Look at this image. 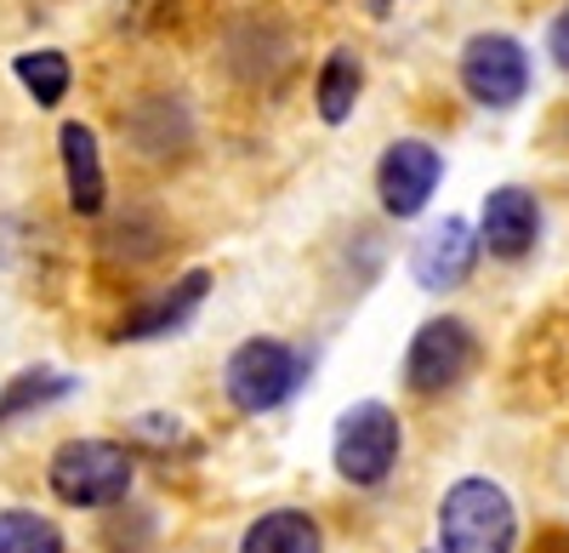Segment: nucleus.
<instances>
[{
	"mask_svg": "<svg viewBox=\"0 0 569 553\" xmlns=\"http://www.w3.org/2000/svg\"><path fill=\"white\" fill-rule=\"evenodd\" d=\"M308 377V359L291 348V343H279V337H251L228 354L222 365V388L228 399L251 411V417H262V411H279L284 399H291Z\"/></svg>",
	"mask_w": 569,
	"mask_h": 553,
	"instance_id": "obj_3",
	"label": "nucleus"
},
{
	"mask_svg": "<svg viewBox=\"0 0 569 553\" xmlns=\"http://www.w3.org/2000/svg\"><path fill=\"white\" fill-rule=\"evenodd\" d=\"M530 553H569V531H563V525H547V531H536Z\"/></svg>",
	"mask_w": 569,
	"mask_h": 553,
	"instance_id": "obj_18",
	"label": "nucleus"
},
{
	"mask_svg": "<svg viewBox=\"0 0 569 553\" xmlns=\"http://www.w3.org/2000/svg\"><path fill=\"white\" fill-rule=\"evenodd\" d=\"M359 91H365V63H359L353 46H337V52L325 58L319 80H313L319 120H325V126H342V120L359 109Z\"/></svg>",
	"mask_w": 569,
	"mask_h": 553,
	"instance_id": "obj_12",
	"label": "nucleus"
},
{
	"mask_svg": "<svg viewBox=\"0 0 569 553\" xmlns=\"http://www.w3.org/2000/svg\"><path fill=\"white\" fill-rule=\"evenodd\" d=\"M240 553H325V542H319V525L302 508H273L246 531Z\"/></svg>",
	"mask_w": 569,
	"mask_h": 553,
	"instance_id": "obj_13",
	"label": "nucleus"
},
{
	"mask_svg": "<svg viewBox=\"0 0 569 553\" xmlns=\"http://www.w3.org/2000/svg\"><path fill=\"white\" fill-rule=\"evenodd\" d=\"M46 480L69 508H114L131 491V451L114 440H69L52 451Z\"/></svg>",
	"mask_w": 569,
	"mask_h": 553,
	"instance_id": "obj_2",
	"label": "nucleus"
},
{
	"mask_svg": "<svg viewBox=\"0 0 569 553\" xmlns=\"http://www.w3.org/2000/svg\"><path fill=\"white\" fill-rule=\"evenodd\" d=\"M479 246H490V257H530L536 251V235H541V211H536V195H525L518 182H501V189L485 195V211H479Z\"/></svg>",
	"mask_w": 569,
	"mask_h": 553,
	"instance_id": "obj_9",
	"label": "nucleus"
},
{
	"mask_svg": "<svg viewBox=\"0 0 569 553\" xmlns=\"http://www.w3.org/2000/svg\"><path fill=\"white\" fill-rule=\"evenodd\" d=\"M12 69H18V80L29 86V98L40 103V109H52V103H63V91H69V80H74V69H69V58L63 52H18L12 58Z\"/></svg>",
	"mask_w": 569,
	"mask_h": 553,
	"instance_id": "obj_14",
	"label": "nucleus"
},
{
	"mask_svg": "<svg viewBox=\"0 0 569 553\" xmlns=\"http://www.w3.org/2000/svg\"><path fill=\"white\" fill-rule=\"evenodd\" d=\"M399 417L382 405V399H359L342 411L337 423V445H330V456H337V474L348 485H382L399 463Z\"/></svg>",
	"mask_w": 569,
	"mask_h": 553,
	"instance_id": "obj_4",
	"label": "nucleus"
},
{
	"mask_svg": "<svg viewBox=\"0 0 569 553\" xmlns=\"http://www.w3.org/2000/svg\"><path fill=\"white\" fill-rule=\"evenodd\" d=\"M547 52H552V63L558 69H569V7L552 18V34H547Z\"/></svg>",
	"mask_w": 569,
	"mask_h": 553,
	"instance_id": "obj_17",
	"label": "nucleus"
},
{
	"mask_svg": "<svg viewBox=\"0 0 569 553\" xmlns=\"http://www.w3.org/2000/svg\"><path fill=\"white\" fill-rule=\"evenodd\" d=\"M461 86L472 103L512 109L530 91V58L512 34H472L461 46Z\"/></svg>",
	"mask_w": 569,
	"mask_h": 553,
	"instance_id": "obj_6",
	"label": "nucleus"
},
{
	"mask_svg": "<svg viewBox=\"0 0 569 553\" xmlns=\"http://www.w3.org/2000/svg\"><path fill=\"white\" fill-rule=\"evenodd\" d=\"M58 155H63V189H69V206L80 217H98L103 200H109V177H103V155H98V131L86 120H63L58 131Z\"/></svg>",
	"mask_w": 569,
	"mask_h": 553,
	"instance_id": "obj_11",
	"label": "nucleus"
},
{
	"mask_svg": "<svg viewBox=\"0 0 569 553\" xmlns=\"http://www.w3.org/2000/svg\"><path fill=\"white\" fill-rule=\"evenodd\" d=\"M472 365H479V337L467 332V319H456V314L427 319L405 348V388L410 394H450Z\"/></svg>",
	"mask_w": 569,
	"mask_h": 553,
	"instance_id": "obj_5",
	"label": "nucleus"
},
{
	"mask_svg": "<svg viewBox=\"0 0 569 553\" xmlns=\"http://www.w3.org/2000/svg\"><path fill=\"white\" fill-rule=\"evenodd\" d=\"M472 263H479V235H472L467 217L433 223L416 240V251H410V274H416L421 292H456L472 274Z\"/></svg>",
	"mask_w": 569,
	"mask_h": 553,
	"instance_id": "obj_8",
	"label": "nucleus"
},
{
	"mask_svg": "<svg viewBox=\"0 0 569 553\" xmlns=\"http://www.w3.org/2000/svg\"><path fill=\"white\" fill-rule=\"evenodd\" d=\"M206 292H211V274H206V268H188L177 286H166V292H160V297H149V303H137V308L120 319V326H114V337H120V343L171 337V332H182L188 319L200 314Z\"/></svg>",
	"mask_w": 569,
	"mask_h": 553,
	"instance_id": "obj_10",
	"label": "nucleus"
},
{
	"mask_svg": "<svg viewBox=\"0 0 569 553\" xmlns=\"http://www.w3.org/2000/svg\"><path fill=\"white\" fill-rule=\"evenodd\" d=\"M0 553H63V531L34 508H7L0 514Z\"/></svg>",
	"mask_w": 569,
	"mask_h": 553,
	"instance_id": "obj_15",
	"label": "nucleus"
},
{
	"mask_svg": "<svg viewBox=\"0 0 569 553\" xmlns=\"http://www.w3.org/2000/svg\"><path fill=\"white\" fill-rule=\"evenodd\" d=\"M518 514L496 480H456L439 502L445 553H512Z\"/></svg>",
	"mask_w": 569,
	"mask_h": 553,
	"instance_id": "obj_1",
	"label": "nucleus"
},
{
	"mask_svg": "<svg viewBox=\"0 0 569 553\" xmlns=\"http://www.w3.org/2000/svg\"><path fill=\"white\" fill-rule=\"evenodd\" d=\"M63 394H74V377H63V372H23V377H12L7 383V394H0V423L7 417H18V411H40V405H52V399H63Z\"/></svg>",
	"mask_w": 569,
	"mask_h": 553,
	"instance_id": "obj_16",
	"label": "nucleus"
},
{
	"mask_svg": "<svg viewBox=\"0 0 569 553\" xmlns=\"http://www.w3.org/2000/svg\"><path fill=\"white\" fill-rule=\"evenodd\" d=\"M445 177V160L433 144H421V137H399V144L382 155V166H376V195H382V206L393 217H416L427 200H433Z\"/></svg>",
	"mask_w": 569,
	"mask_h": 553,
	"instance_id": "obj_7",
	"label": "nucleus"
}]
</instances>
